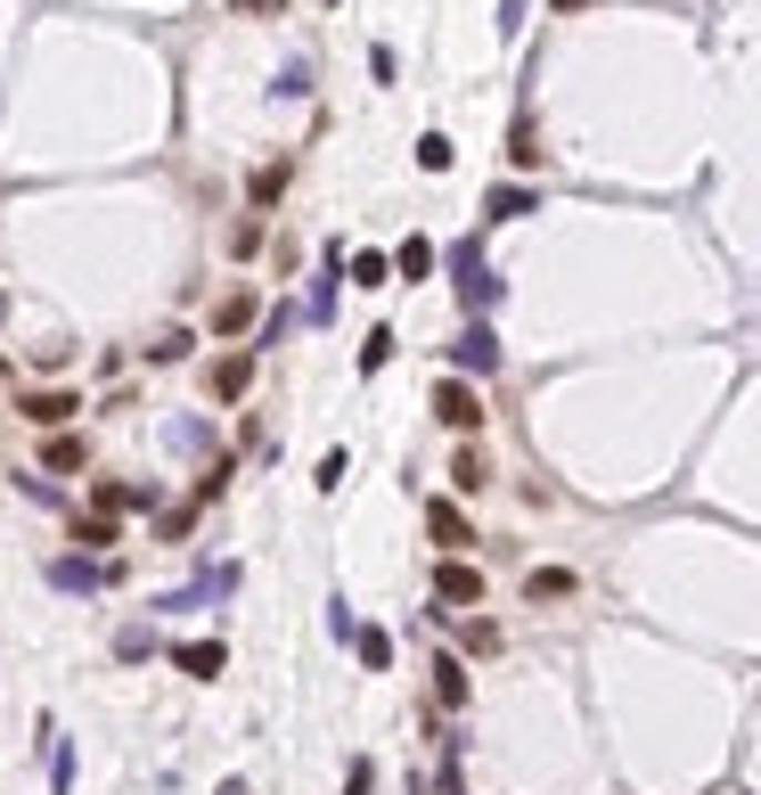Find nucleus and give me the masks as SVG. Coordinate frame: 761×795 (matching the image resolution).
<instances>
[{"label":"nucleus","mask_w":761,"mask_h":795,"mask_svg":"<svg viewBox=\"0 0 761 795\" xmlns=\"http://www.w3.org/2000/svg\"><path fill=\"white\" fill-rule=\"evenodd\" d=\"M214 328H222V337H238V328H254V296H229V304L214 312Z\"/></svg>","instance_id":"obj_16"},{"label":"nucleus","mask_w":761,"mask_h":795,"mask_svg":"<svg viewBox=\"0 0 761 795\" xmlns=\"http://www.w3.org/2000/svg\"><path fill=\"white\" fill-rule=\"evenodd\" d=\"M459 149H451V140H442V132H426V140H418V164H426V173H442V164H451Z\"/></svg>","instance_id":"obj_19"},{"label":"nucleus","mask_w":761,"mask_h":795,"mask_svg":"<svg viewBox=\"0 0 761 795\" xmlns=\"http://www.w3.org/2000/svg\"><path fill=\"white\" fill-rule=\"evenodd\" d=\"M434 697L442 705H467V664H459V656H434Z\"/></svg>","instance_id":"obj_7"},{"label":"nucleus","mask_w":761,"mask_h":795,"mask_svg":"<svg viewBox=\"0 0 761 795\" xmlns=\"http://www.w3.org/2000/svg\"><path fill=\"white\" fill-rule=\"evenodd\" d=\"M222 795H246V779H222Z\"/></svg>","instance_id":"obj_23"},{"label":"nucleus","mask_w":761,"mask_h":795,"mask_svg":"<svg viewBox=\"0 0 761 795\" xmlns=\"http://www.w3.org/2000/svg\"><path fill=\"white\" fill-rule=\"evenodd\" d=\"M393 271H401V279H426V271H434V246H426V238H410V246L393 255Z\"/></svg>","instance_id":"obj_13"},{"label":"nucleus","mask_w":761,"mask_h":795,"mask_svg":"<svg viewBox=\"0 0 761 795\" xmlns=\"http://www.w3.org/2000/svg\"><path fill=\"white\" fill-rule=\"evenodd\" d=\"M426 533L442 541V550H467V541H475V526L451 509V500H434V509H426Z\"/></svg>","instance_id":"obj_5"},{"label":"nucleus","mask_w":761,"mask_h":795,"mask_svg":"<svg viewBox=\"0 0 761 795\" xmlns=\"http://www.w3.org/2000/svg\"><path fill=\"white\" fill-rule=\"evenodd\" d=\"M451 361L459 369H500V337L483 320H467V328H459V345H451Z\"/></svg>","instance_id":"obj_4"},{"label":"nucleus","mask_w":761,"mask_h":795,"mask_svg":"<svg viewBox=\"0 0 761 795\" xmlns=\"http://www.w3.org/2000/svg\"><path fill=\"white\" fill-rule=\"evenodd\" d=\"M385 271H393L385 255H352V279H361V287H385Z\"/></svg>","instance_id":"obj_20"},{"label":"nucleus","mask_w":761,"mask_h":795,"mask_svg":"<svg viewBox=\"0 0 761 795\" xmlns=\"http://www.w3.org/2000/svg\"><path fill=\"white\" fill-rule=\"evenodd\" d=\"M0 312H9V304H0Z\"/></svg>","instance_id":"obj_25"},{"label":"nucleus","mask_w":761,"mask_h":795,"mask_svg":"<svg viewBox=\"0 0 761 795\" xmlns=\"http://www.w3.org/2000/svg\"><path fill=\"white\" fill-rule=\"evenodd\" d=\"M434 599L442 607H483V574L467 567V558H442V567H434Z\"/></svg>","instance_id":"obj_2"},{"label":"nucleus","mask_w":761,"mask_h":795,"mask_svg":"<svg viewBox=\"0 0 761 795\" xmlns=\"http://www.w3.org/2000/svg\"><path fill=\"white\" fill-rule=\"evenodd\" d=\"M222 664H229V648H222V640H197V648H181V673H188V681H214Z\"/></svg>","instance_id":"obj_6"},{"label":"nucleus","mask_w":761,"mask_h":795,"mask_svg":"<svg viewBox=\"0 0 761 795\" xmlns=\"http://www.w3.org/2000/svg\"><path fill=\"white\" fill-rule=\"evenodd\" d=\"M385 353H393V328H377V337L361 345V369H385Z\"/></svg>","instance_id":"obj_21"},{"label":"nucleus","mask_w":761,"mask_h":795,"mask_svg":"<svg viewBox=\"0 0 761 795\" xmlns=\"http://www.w3.org/2000/svg\"><path fill=\"white\" fill-rule=\"evenodd\" d=\"M451 485H459V492H483V485H492V468H483V451H459Z\"/></svg>","instance_id":"obj_14"},{"label":"nucleus","mask_w":761,"mask_h":795,"mask_svg":"<svg viewBox=\"0 0 761 795\" xmlns=\"http://www.w3.org/2000/svg\"><path fill=\"white\" fill-rule=\"evenodd\" d=\"M352 648H361V664H377V673L393 664V640L385 632H352Z\"/></svg>","instance_id":"obj_17"},{"label":"nucleus","mask_w":761,"mask_h":795,"mask_svg":"<svg viewBox=\"0 0 761 795\" xmlns=\"http://www.w3.org/2000/svg\"><path fill=\"white\" fill-rule=\"evenodd\" d=\"M50 582H58V591H91V582H99V567H91V558H58V567H50Z\"/></svg>","instance_id":"obj_10"},{"label":"nucleus","mask_w":761,"mask_h":795,"mask_svg":"<svg viewBox=\"0 0 761 795\" xmlns=\"http://www.w3.org/2000/svg\"><path fill=\"white\" fill-rule=\"evenodd\" d=\"M557 9H582V0H557Z\"/></svg>","instance_id":"obj_24"},{"label":"nucleus","mask_w":761,"mask_h":795,"mask_svg":"<svg viewBox=\"0 0 761 795\" xmlns=\"http://www.w3.org/2000/svg\"><path fill=\"white\" fill-rule=\"evenodd\" d=\"M147 485H99V517H123V509H147Z\"/></svg>","instance_id":"obj_9"},{"label":"nucleus","mask_w":761,"mask_h":795,"mask_svg":"<svg viewBox=\"0 0 761 795\" xmlns=\"http://www.w3.org/2000/svg\"><path fill=\"white\" fill-rule=\"evenodd\" d=\"M434 418H442V427H459V435H475V427H483V394L459 386V378H442V386H434Z\"/></svg>","instance_id":"obj_1"},{"label":"nucleus","mask_w":761,"mask_h":795,"mask_svg":"<svg viewBox=\"0 0 761 795\" xmlns=\"http://www.w3.org/2000/svg\"><path fill=\"white\" fill-rule=\"evenodd\" d=\"M25 418H33V427H66V418H74V394H25Z\"/></svg>","instance_id":"obj_8"},{"label":"nucleus","mask_w":761,"mask_h":795,"mask_svg":"<svg viewBox=\"0 0 761 795\" xmlns=\"http://www.w3.org/2000/svg\"><path fill=\"white\" fill-rule=\"evenodd\" d=\"M74 541H82V550H115V526H107V517H82Z\"/></svg>","instance_id":"obj_18"},{"label":"nucleus","mask_w":761,"mask_h":795,"mask_svg":"<svg viewBox=\"0 0 761 795\" xmlns=\"http://www.w3.org/2000/svg\"><path fill=\"white\" fill-rule=\"evenodd\" d=\"M238 17H279V0H238Z\"/></svg>","instance_id":"obj_22"},{"label":"nucleus","mask_w":761,"mask_h":795,"mask_svg":"<svg viewBox=\"0 0 761 795\" xmlns=\"http://www.w3.org/2000/svg\"><path fill=\"white\" fill-rule=\"evenodd\" d=\"M205 386H214V402H238V394L254 386V353L238 345V353H222L214 369H205Z\"/></svg>","instance_id":"obj_3"},{"label":"nucleus","mask_w":761,"mask_h":795,"mask_svg":"<svg viewBox=\"0 0 761 795\" xmlns=\"http://www.w3.org/2000/svg\"><path fill=\"white\" fill-rule=\"evenodd\" d=\"M524 599H574V574H565V567H541L533 582H524Z\"/></svg>","instance_id":"obj_12"},{"label":"nucleus","mask_w":761,"mask_h":795,"mask_svg":"<svg viewBox=\"0 0 761 795\" xmlns=\"http://www.w3.org/2000/svg\"><path fill=\"white\" fill-rule=\"evenodd\" d=\"M50 787H58V795H66V787H74V746H66V738H58V730H50Z\"/></svg>","instance_id":"obj_15"},{"label":"nucleus","mask_w":761,"mask_h":795,"mask_svg":"<svg viewBox=\"0 0 761 795\" xmlns=\"http://www.w3.org/2000/svg\"><path fill=\"white\" fill-rule=\"evenodd\" d=\"M483 214H492V222H516V214H533V190H492V197H483Z\"/></svg>","instance_id":"obj_11"}]
</instances>
